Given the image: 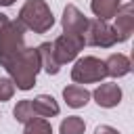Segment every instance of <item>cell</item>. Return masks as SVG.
Returning <instances> with one entry per match:
<instances>
[{
  "label": "cell",
  "mask_w": 134,
  "mask_h": 134,
  "mask_svg": "<svg viewBox=\"0 0 134 134\" xmlns=\"http://www.w3.org/2000/svg\"><path fill=\"white\" fill-rule=\"evenodd\" d=\"M31 107H34V113L38 117H46V119L59 115V111H61L59 103L50 94H38L36 98H31Z\"/></svg>",
  "instance_id": "7c38bea8"
},
{
  "label": "cell",
  "mask_w": 134,
  "mask_h": 134,
  "mask_svg": "<svg viewBox=\"0 0 134 134\" xmlns=\"http://www.w3.org/2000/svg\"><path fill=\"white\" fill-rule=\"evenodd\" d=\"M36 50H38V57H40V69H44L48 75H57L63 65L54 57L52 42H42L40 46H36Z\"/></svg>",
  "instance_id": "8fae6325"
},
{
  "label": "cell",
  "mask_w": 134,
  "mask_h": 134,
  "mask_svg": "<svg viewBox=\"0 0 134 134\" xmlns=\"http://www.w3.org/2000/svg\"><path fill=\"white\" fill-rule=\"evenodd\" d=\"M94 134H119V130H117V128H113V126L100 124V126H96V128H94Z\"/></svg>",
  "instance_id": "ac0fdd59"
},
{
  "label": "cell",
  "mask_w": 134,
  "mask_h": 134,
  "mask_svg": "<svg viewBox=\"0 0 134 134\" xmlns=\"http://www.w3.org/2000/svg\"><path fill=\"white\" fill-rule=\"evenodd\" d=\"M113 19H115L113 29H115V34H117V42L130 40L132 31H134V2L121 4Z\"/></svg>",
  "instance_id": "52a82bcc"
},
{
  "label": "cell",
  "mask_w": 134,
  "mask_h": 134,
  "mask_svg": "<svg viewBox=\"0 0 134 134\" xmlns=\"http://www.w3.org/2000/svg\"><path fill=\"white\" fill-rule=\"evenodd\" d=\"M105 77H107L105 61L98 57H92V54L77 59L71 67L73 84H96V82H103Z\"/></svg>",
  "instance_id": "3957f363"
},
{
  "label": "cell",
  "mask_w": 134,
  "mask_h": 134,
  "mask_svg": "<svg viewBox=\"0 0 134 134\" xmlns=\"http://www.w3.org/2000/svg\"><path fill=\"white\" fill-rule=\"evenodd\" d=\"M13 115H15V119H17V121H21V124L29 121L31 117H38V115L34 113L31 98H23V100H19V103L15 105V109H13Z\"/></svg>",
  "instance_id": "2e32d148"
},
{
  "label": "cell",
  "mask_w": 134,
  "mask_h": 134,
  "mask_svg": "<svg viewBox=\"0 0 134 134\" xmlns=\"http://www.w3.org/2000/svg\"><path fill=\"white\" fill-rule=\"evenodd\" d=\"M23 126V134H52V126L46 117H31Z\"/></svg>",
  "instance_id": "9a60e30c"
},
{
  "label": "cell",
  "mask_w": 134,
  "mask_h": 134,
  "mask_svg": "<svg viewBox=\"0 0 134 134\" xmlns=\"http://www.w3.org/2000/svg\"><path fill=\"white\" fill-rule=\"evenodd\" d=\"M84 132H86V121L80 115H69L59 126V134H84Z\"/></svg>",
  "instance_id": "5bb4252c"
},
{
  "label": "cell",
  "mask_w": 134,
  "mask_h": 134,
  "mask_svg": "<svg viewBox=\"0 0 134 134\" xmlns=\"http://www.w3.org/2000/svg\"><path fill=\"white\" fill-rule=\"evenodd\" d=\"M86 46L84 42V36H77V34H61L54 42H52V50H54V57L61 65L65 63H71L77 59L80 50Z\"/></svg>",
  "instance_id": "5b68a950"
},
{
  "label": "cell",
  "mask_w": 134,
  "mask_h": 134,
  "mask_svg": "<svg viewBox=\"0 0 134 134\" xmlns=\"http://www.w3.org/2000/svg\"><path fill=\"white\" fill-rule=\"evenodd\" d=\"M15 0H0V6H10Z\"/></svg>",
  "instance_id": "d6986e66"
},
{
  "label": "cell",
  "mask_w": 134,
  "mask_h": 134,
  "mask_svg": "<svg viewBox=\"0 0 134 134\" xmlns=\"http://www.w3.org/2000/svg\"><path fill=\"white\" fill-rule=\"evenodd\" d=\"M121 96H124V92H121L117 82H103L90 92V98H94V103L98 107H103V109L117 107L121 103Z\"/></svg>",
  "instance_id": "8992f818"
},
{
  "label": "cell",
  "mask_w": 134,
  "mask_h": 134,
  "mask_svg": "<svg viewBox=\"0 0 134 134\" xmlns=\"http://www.w3.org/2000/svg\"><path fill=\"white\" fill-rule=\"evenodd\" d=\"M8 77L13 80L15 88L19 90H31L36 86L38 73H40V57L38 50L31 46H25L13 61H8L4 65Z\"/></svg>",
  "instance_id": "6da1fadb"
},
{
  "label": "cell",
  "mask_w": 134,
  "mask_h": 134,
  "mask_svg": "<svg viewBox=\"0 0 134 134\" xmlns=\"http://www.w3.org/2000/svg\"><path fill=\"white\" fill-rule=\"evenodd\" d=\"M121 0H90V10L96 19L109 21L115 17V13L119 10Z\"/></svg>",
  "instance_id": "4fadbf2b"
},
{
  "label": "cell",
  "mask_w": 134,
  "mask_h": 134,
  "mask_svg": "<svg viewBox=\"0 0 134 134\" xmlns=\"http://www.w3.org/2000/svg\"><path fill=\"white\" fill-rule=\"evenodd\" d=\"M63 100L71 109H82L90 100V90H86V86L82 84H69L63 88Z\"/></svg>",
  "instance_id": "30bf717a"
},
{
  "label": "cell",
  "mask_w": 134,
  "mask_h": 134,
  "mask_svg": "<svg viewBox=\"0 0 134 134\" xmlns=\"http://www.w3.org/2000/svg\"><path fill=\"white\" fill-rule=\"evenodd\" d=\"M15 84H13V80L6 75V77H0V103H4V100H10L13 98V94H15Z\"/></svg>",
  "instance_id": "e0dca14e"
},
{
  "label": "cell",
  "mask_w": 134,
  "mask_h": 134,
  "mask_svg": "<svg viewBox=\"0 0 134 134\" xmlns=\"http://www.w3.org/2000/svg\"><path fill=\"white\" fill-rule=\"evenodd\" d=\"M17 21L34 34H46L54 25V15L46 0H25V4L19 8Z\"/></svg>",
  "instance_id": "7a4b0ae2"
},
{
  "label": "cell",
  "mask_w": 134,
  "mask_h": 134,
  "mask_svg": "<svg viewBox=\"0 0 134 134\" xmlns=\"http://www.w3.org/2000/svg\"><path fill=\"white\" fill-rule=\"evenodd\" d=\"M105 69H107V77H124L132 71V63L126 54L121 52H113L105 59Z\"/></svg>",
  "instance_id": "9c48e42d"
},
{
  "label": "cell",
  "mask_w": 134,
  "mask_h": 134,
  "mask_svg": "<svg viewBox=\"0 0 134 134\" xmlns=\"http://www.w3.org/2000/svg\"><path fill=\"white\" fill-rule=\"evenodd\" d=\"M84 42L88 46H96V48H111L117 44V34L113 29V25H109V21L103 19H88L86 31H84Z\"/></svg>",
  "instance_id": "277c9868"
},
{
  "label": "cell",
  "mask_w": 134,
  "mask_h": 134,
  "mask_svg": "<svg viewBox=\"0 0 134 134\" xmlns=\"http://www.w3.org/2000/svg\"><path fill=\"white\" fill-rule=\"evenodd\" d=\"M61 25H63V34H77V36H84L86 25H88V17H86L75 4H67V6L63 8Z\"/></svg>",
  "instance_id": "ba28073f"
}]
</instances>
